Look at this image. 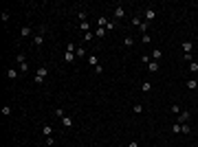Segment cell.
<instances>
[{"label": "cell", "instance_id": "484cf974", "mask_svg": "<svg viewBox=\"0 0 198 147\" xmlns=\"http://www.w3.org/2000/svg\"><path fill=\"white\" fill-rule=\"evenodd\" d=\"M55 116H57V119H64V116H66V112H64L62 108H57V110H55Z\"/></svg>", "mask_w": 198, "mask_h": 147}, {"label": "cell", "instance_id": "52a82bcc", "mask_svg": "<svg viewBox=\"0 0 198 147\" xmlns=\"http://www.w3.org/2000/svg\"><path fill=\"white\" fill-rule=\"evenodd\" d=\"M189 121V112H185V110H181V114H178V123L183 125V123Z\"/></svg>", "mask_w": 198, "mask_h": 147}, {"label": "cell", "instance_id": "7402d4cb", "mask_svg": "<svg viewBox=\"0 0 198 147\" xmlns=\"http://www.w3.org/2000/svg\"><path fill=\"white\" fill-rule=\"evenodd\" d=\"M141 22H143V20L139 18V15H134V18H132V26H137V29L141 26Z\"/></svg>", "mask_w": 198, "mask_h": 147}, {"label": "cell", "instance_id": "5b68a950", "mask_svg": "<svg viewBox=\"0 0 198 147\" xmlns=\"http://www.w3.org/2000/svg\"><path fill=\"white\" fill-rule=\"evenodd\" d=\"M123 15H125V9H123L121 5H117V7H114V18H117V20H121Z\"/></svg>", "mask_w": 198, "mask_h": 147}, {"label": "cell", "instance_id": "5bb4252c", "mask_svg": "<svg viewBox=\"0 0 198 147\" xmlns=\"http://www.w3.org/2000/svg\"><path fill=\"white\" fill-rule=\"evenodd\" d=\"M187 88L189 90H196L198 88V81H196V79H187Z\"/></svg>", "mask_w": 198, "mask_h": 147}, {"label": "cell", "instance_id": "8d00e7d4", "mask_svg": "<svg viewBox=\"0 0 198 147\" xmlns=\"http://www.w3.org/2000/svg\"><path fill=\"white\" fill-rule=\"evenodd\" d=\"M172 112H174V114H176V116H178V114H181V108H178L176 103H174V105H172Z\"/></svg>", "mask_w": 198, "mask_h": 147}, {"label": "cell", "instance_id": "6da1fadb", "mask_svg": "<svg viewBox=\"0 0 198 147\" xmlns=\"http://www.w3.org/2000/svg\"><path fill=\"white\" fill-rule=\"evenodd\" d=\"M46 75H49V68L46 66H40L38 68V73H35V83H44V79H46Z\"/></svg>", "mask_w": 198, "mask_h": 147}, {"label": "cell", "instance_id": "83f0119b", "mask_svg": "<svg viewBox=\"0 0 198 147\" xmlns=\"http://www.w3.org/2000/svg\"><path fill=\"white\" fill-rule=\"evenodd\" d=\"M132 112H143V105H141V103H134V108H132Z\"/></svg>", "mask_w": 198, "mask_h": 147}, {"label": "cell", "instance_id": "277c9868", "mask_svg": "<svg viewBox=\"0 0 198 147\" xmlns=\"http://www.w3.org/2000/svg\"><path fill=\"white\" fill-rule=\"evenodd\" d=\"M154 18H156V11H154L152 7H148V9H145V22H152Z\"/></svg>", "mask_w": 198, "mask_h": 147}, {"label": "cell", "instance_id": "8fae6325", "mask_svg": "<svg viewBox=\"0 0 198 147\" xmlns=\"http://www.w3.org/2000/svg\"><path fill=\"white\" fill-rule=\"evenodd\" d=\"M18 75H20V70H18V68H9V70H7V77H9V79H15Z\"/></svg>", "mask_w": 198, "mask_h": 147}, {"label": "cell", "instance_id": "3957f363", "mask_svg": "<svg viewBox=\"0 0 198 147\" xmlns=\"http://www.w3.org/2000/svg\"><path fill=\"white\" fill-rule=\"evenodd\" d=\"M86 62H88V66H93V68H97V66H99V57H97V55H88V57H86Z\"/></svg>", "mask_w": 198, "mask_h": 147}, {"label": "cell", "instance_id": "ba28073f", "mask_svg": "<svg viewBox=\"0 0 198 147\" xmlns=\"http://www.w3.org/2000/svg\"><path fill=\"white\" fill-rule=\"evenodd\" d=\"M33 44L35 46H42V44H44V33H38V35H35V37H33Z\"/></svg>", "mask_w": 198, "mask_h": 147}, {"label": "cell", "instance_id": "7a4b0ae2", "mask_svg": "<svg viewBox=\"0 0 198 147\" xmlns=\"http://www.w3.org/2000/svg\"><path fill=\"white\" fill-rule=\"evenodd\" d=\"M15 62H18V70L22 75L26 73V70H29V64H26V59H24V55H18V57H15Z\"/></svg>", "mask_w": 198, "mask_h": 147}, {"label": "cell", "instance_id": "44dd1931", "mask_svg": "<svg viewBox=\"0 0 198 147\" xmlns=\"http://www.w3.org/2000/svg\"><path fill=\"white\" fill-rule=\"evenodd\" d=\"M148 26H150V22H141V26H139V31H141V33H148Z\"/></svg>", "mask_w": 198, "mask_h": 147}, {"label": "cell", "instance_id": "2e32d148", "mask_svg": "<svg viewBox=\"0 0 198 147\" xmlns=\"http://www.w3.org/2000/svg\"><path fill=\"white\" fill-rule=\"evenodd\" d=\"M79 29L84 31V33H88L90 31V22H79Z\"/></svg>", "mask_w": 198, "mask_h": 147}, {"label": "cell", "instance_id": "d6986e66", "mask_svg": "<svg viewBox=\"0 0 198 147\" xmlns=\"http://www.w3.org/2000/svg\"><path fill=\"white\" fill-rule=\"evenodd\" d=\"M189 132H192L189 123H183V125H181V134H189Z\"/></svg>", "mask_w": 198, "mask_h": 147}, {"label": "cell", "instance_id": "8992f818", "mask_svg": "<svg viewBox=\"0 0 198 147\" xmlns=\"http://www.w3.org/2000/svg\"><path fill=\"white\" fill-rule=\"evenodd\" d=\"M62 125H64V128H73L75 125V121H73V116H68V114H66L64 119H62Z\"/></svg>", "mask_w": 198, "mask_h": 147}, {"label": "cell", "instance_id": "1f68e13d", "mask_svg": "<svg viewBox=\"0 0 198 147\" xmlns=\"http://www.w3.org/2000/svg\"><path fill=\"white\" fill-rule=\"evenodd\" d=\"M141 62H143V64H145V66H148V64H150V62H152V57H150V55H143V57H141Z\"/></svg>", "mask_w": 198, "mask_h": 147}, {"label": "cell", "instance_id": "4dcf8cb0", "mask_svg": "<svg viewBox=\"0 0 198 147\" xmlns=\"http://www.w3.org/2000/svg\"><path fill=\"white\" fill-rule=\"evenodd\" d=\"M0 18H2V22H9L11 15H9V11H2V15H0Z\"/></svg>", "mask_w": 198, "mask_h": 147}, {"label": "cell", "instance_id": "836d02e7", "mask_svg": "<svg viewBox=\"0 0 198 147\" xmlns=\"http://www.w3.org/2000/svg\"><path fill=\"white\" fill-rule=\"evenodd\" d=\"M2 114H5V116H9V114H11V108H9V105H2Z\"/></svg>", "mask_w": 198, "mask_h": 147}, {"label": "cell", "instance_id": "4316f807", "mask_svg": "<svg viewBox=\"0 0 198 147\" xmlns=\"http://www.w3.org/2000/svg\"><path fill=\"white\" fill-rule=\"evenodd\" d=\"M189 70H192V73H198V62H189Z\"/></svg>", "mask_w": 198, "mask_h": 147}, {"label": "cell", "instance_id": "e0dca14e", "mask_svg": "<svg viewBox=\"0 0 198 147\" xmlns=\"http://www.w3.org/2000/svg\"><path fill=\"white\" fill-rule=\"evenodd\" d=\"M141 90H143V92H150V90H152V83H150V81H143V83H141Z\"/></svg>", "mask_w": 198, "mask_h": 147}, {"label": "cell", "instance_id": "f1b7e54d", "mask_svg": "<svg viewBox=\"0 0 198 147\" xmlns=\"http://www.w3.org/2000/svg\"><path fill=\"white\" fill-rule=\"evenodd\" d=\"M77 18H79V22H86V11L82 9V11H79V13H77Z\"/></svg>", "mask_w": 198, "mask_h": 147}, {"label": "cell", "instance_id": "d6a6232c", "mask_svg": "<svg viewBox=\"0 0 198 147\" xmlns=\"http://www.w3.org/2000/svg\"><path fill=\"white\" fill-rule=\"evenodd\" d=\"M141 42H145V44H150V42H152V37H150V33H145L143 37H141Z\"/></svg>", "mask_w": 198, "mask_h": 147}, {"label": "cell", "instance_id": "e575fe53", "mask_svg": "<svg viewBox=\"0 0 198 147\" xmlns=\"http://www.w3.org/2000/svg\"><path fill=\"white\" fill-rule=\"evenodd\" d=\"M93 40V31H88V33H84V42H90Z\"/></svg>", "mask_w": 198, "mask_h": 147}, {"label": "cell", "instance_id": "d590c367", "mask_svg": "<svg viewBox=\"0 0 198 147\" xmlns=\"http://www.w3.org/2000/svg\"><path fill=\"white\" fill-rule=\"evenodd\" d=\"M46 145L53 147V145H55V138H53V136H46Z\"/></svg>", "mask_w": 198, "mask_h": 147}, {"label": "cell", "instance_id": "ffe728a7", "mask_svg": "<svg viewBox=\"0 0 198 147\" xmlns=\"http://www.w3.org/2000/svg\"><path fill=\"white\" fill-rule=\"evenodd\" d=\"M192 49H194L192 42H183V51H185V53H192Z\"/></svg>", "mask_w": 198, "mask_h": 147}, {"label": "cell", "instance_id": "30bf717a", "mask_svg": "<svg viewBox=\"0 0 198 147\" xmlns=\"http://www.w3.org/2000/svg\"><path fill=\"white\" fill-rule=\"evenodd\" d=\"M123 46H128V49L134 46V37H132V35H125V37H123Z\"/></svg>", "mask_w": 198, "mask_h": 147}, {"label": "cell", "instance_id": "ac0fdd59", "mask_svg": "<svg viewBox=\"0 0 198 147\" xmlns=\"http://www.w3.org/2000/svg\"><path fill=\"white\" fill-rule=\"evenodd\" d=\"M64 62H66V64H73V62H75V55L73 53H66L64 55Z\"/></svg>", "mask_w": 198, "mask_h": 147}, {"label": "cell", "instance_id": "cb8c5ba5", "mask_svg": "<svg viewBox=\"0 0 198 147\" xmlns=\"http://www.w3.org/2000/svg\"><path fill=\"white\" fill-rule=\"evenodd\" d=\"M95 35H97V37H104V35H106V29H101V26H97V29H95Z\"/></svg>", "mask_w": 198, "mask_h": 147}, {"label": "cell", "instance_id": "603a6c76", "mask_svg": "<svg viewBox=\"0 0 198 147\" xmlns=\"http://www.w3.org/2000/svg\"><path fill=\"white\" fill-rule=\"evenodd\" d=\"M22 37H31V26H22Z\"/></svg>", "mask_w": 198, "mask_h": 147}, {"label": "cell", "instance_id": "4fadbf2b", "mask_svg": "<svg viewBox=\"0 0 198 147\" xmlns=\"http://www.w3.org/2000/svg\"><path fill=\"white\" fill-rule=\"evenodd\" d=\"M66 53H77V46H75V42H68V44H66Z\"/></svg>", "mask_w": 198, "mask_h": 147}, {"label": "cell", "instance_id": "f546056e", "mask_svg": "<svg viewBox=\"0 0 198 147\" xmlns=\"http://www.w3.org/2000/svg\"><path fill=\"white\" fill-rule=\"evenodd\" d=\"M172 132L174 134H181V123H174V125H172Z\"/></svg>", "mask_w": 198, "mask_h": 147}, {"label": "cell", "instance_id": "d4e9b609", "mask_svg": "<svg viewBox=\"0 0 198 147\" xmlns=\"http://www.w3.org/2000/svg\"><path fill=\"white\" fill-rule=\"evenodd\" d=\"M75 55H77V57H86V51H84V46H77V53H75Z\"/></svg>", "mask_w": 198, "mask_h": 147}, {"label": "cell", "instance_id": "74e56055", "mask_svg": "<svg viewBox=\"0 0 198 147\" xmlns=\"http://www.w3.org/2000/svg\"><path fill=\"white\" fill-rule=\"evenodd\" d=\"M128 147H139V143H137V141H130V143H128Z\"/></svg>", "mask_w": 198, "mask_h": 147}, {"label": "cell", "instance_id": "9a60e30c", "mask_svg": "<svg viewBox=\"0 0 198 147\" xmlns=\"http://www.w3.org/2000/svg\"><path fill=\"white\" fill-rule=\"evenodd\" d=\"M42 134H44V136H53V128H51V125H44V128H42Z\"/></svg>", "mask_w": 198, "mask_h": 147}, {"label": "cell", "instance_id": "9c48e42d", "mask_svg": "<svg viewBox=\"0 0 198 147\" xmlns=\"http://www.w3.org/2000/svg\"><path fill=\"white\" fill-rule=\"evenodd\" d=\"M150 57H152L154 62H158V59L163 57V51H161V49H154V51H152V55H150Z\"/></svg>", "mask_w": 198, "mask_h": 147}, {"label": "cell", "instance_id": "7c38bea8", "mask_svg": "<svg viewBox=\"0 0 198 147\" xmlns=\"http://www.w3.org/2000/svg\"><path fill=\"white\" fill-rule=\"evenodd\" d=\"M148 70H150V73H156V70H158V62H154V59H152V62L148 64Z\"/></svg>", "mask_w": 198, "mask_h": 147}]
</instances>
